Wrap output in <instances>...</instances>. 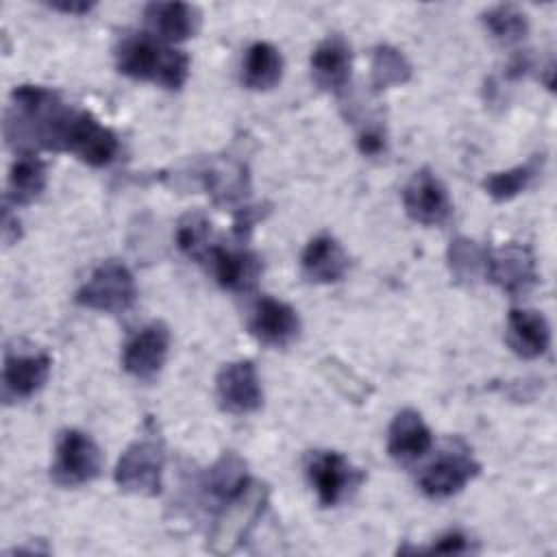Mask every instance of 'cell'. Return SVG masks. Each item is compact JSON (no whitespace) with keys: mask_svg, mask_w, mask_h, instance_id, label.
Listing matches in <instances>:
<instances>
[{"mask_svg":"<svg viewBox=\"0 0 557 557\" xmlns=\"http://www.w3.org/2000/svg\"><path fill=\"white\" fill-rule=\"evenodd\" d=\"M115 65L128 78L154 83L172 91L181 89L189 76V57L146 33L128 35L120 41Z\"/></svg>","mask_w":557,"mask_h":557,"instance_id":"cell-1","label":"cell"},{"mask_svg":"<svg viewBox=\"0 0 557 557\" xmlns=\"http://www.w3.org/2000/svg\"><path fill=\"white\" fill-rule=\"evenodd\" d=\"M57 150H67L83 163L91 168H102L115 159L117 137L89 111L70 109L59 133Z\"/></svg>","mask_w":557,"mask_h":557,"instance_id":"cell-2","label":"cell"},{"mask_svg":"<svg viewBox=\"0 0 557 557\" xmlns=\"http://www.w3.org/2000/svg\"><path fill=\"white\" fill-rule=\"evenodd\" d=\"M137 298V285L133 272L120 261H102L89 278L76 292V302L102 311V313H124L133 307Z\"/></svg>","mask_w":557,"mask_h":557,"instance_id":"cell-3","label":"cell"},{"mask_svg":"<svg viewBox=\"0 0 557 557\" xmlns=\"http://www.w3.org/2000/svg\"><path fill=\"white\" fill-rule=\"evenodd\" d=\"M163 446L152 437L135 440L120 455L113 479L122 492L137 496H157L163 487Z\"/></svg>","mask_w":557,"mask_h":557,"instance_id":"cell-4","label":"cell"},{"mask_svg":"<svg viewBox=\"0 0 557 557\" xmlns=\"http://www.w3.org/2000/svg\"><path fill=\"white\" fill-rule=\"evenodd\" d=\"M102 470V450L96 440L78 429L59 435L50 476L61 487H78L91 483Z\"/></svg>","mask_w":557,"mask_h":557,"instance_id":"cell-5","label":"cell"},{"mask_svg":"<svg viewBox=\"0 0 557 557\" xmlns=\"http://www.w3.org/2000/svg\"><path fill=\"white\" fill-rule=\"evenodd\" d=\"M485 276L509 296H522L537 283L535 257L529 246L505 244L485 252Z\"/></svg>","mask_w":557,"mask_h":557,"instance_id":"cell-6","label":"cell"},{"mask_svg":"<svg viewBox=\"0 0 557 557\" xmlns=\"http://www.w3.org/2000/svg\"><path fill=\"white\" fill-rule=\"evenodd\" d=\"M215 396L222 411L246 416L261 407L263 389L257 368L248 359L224 363L215 376Z\"/></svg>","mask_w":557,"mask_h":557,"instance_id":"cell-7","label":"cell"},{"mask_svg":"<svg viewBox=\"0 0 557 557\" xmlns=\"http://www.w3.org/2000/svg\"><path fill=\"white\" fill-rule=\"evenodd\" d=\"M403 205L407 215L424 226L444 224L453 211L446 185L429 168H420L407 181L403 189Z\"/></svg>","mask_w":557,"mask_h":557,"instance_id":"cell-8","label":"cell"},{"mask_svg":"<svg viewBox=\"0 0 557 557\" xmlns=\"http://www.w3.org/2000/svg\"><path fill=\"white\" fill-rule=\"evenodd\" d=\"M307 479L324 507H335L357 485L359 474L337 450H315L307 461Z\"/></svg>","mask_w":557,"mask_h":557,"instance_id":"cell-9","label":"cell"},{"mask_svg":"<svg viewBox=\"0 0 557 557\" xmlns=\"http://www.w3.org/2000/svg\"><path fill=\"white\" fill-rule=\"evenodd\" d=\"M170 352V329L163 322H150L141 331H137L124 346L122 366L124 370L139 379H154Z\"/></svg>","mask_w":557,"mask_h":557,"instance_id":"cell-10","label":"cell"},{"mask_svg":"<svg viewBox=\"0 0 557 557\" xmlns=\"http://www.w3.org/2000/svg\"><path fill=\"white\" fill-rule=\"evenodd\" d=\"M52 359L46 352L7 350L2 368V394L7 400H24L37 394L50 376Z\"/></svg>","mask_w":557,"mask_h":557,"instance_id":"cell-11","label":"cell"},{"mask_svg":"<svg viewBox=\"0 0 557 557\" xmlns=\"http://www.w3.org/2000/svg\"><path fill=\"white\" fill-rule=\"evenodd\" d=\"M250 333L274 348L289 346L300 335L298 311L272 296H261L250 313Z\"/></svg>","mask_w":557,"mask_h":557,"instance_id":"cell-12","label":"cell"},{"mask_svg":"<svg viewBox=\"0 0 557 557\" xmlns=\"http://www.w3.org/2000/svg\"><path fill=\"white\" fill-rule=\"evenodd\" d=\"M481 466L466 453L453 450L440 455L420 476V490L429 498H450L459 494L476 474Z\"/></svg>","mask_w":557,"mask_h":557,"instance_id":"cell-13","label":"cell"},{"mask_svg":"<svg viewBox=\"0 0 557 557\" xmlns=\"http://www.w3.org/2000/svg\"><path fill=\"white\" fill-rule=\"evenodd\" d=\"M215 281L228 292H250L261 276V259L250 250H231L213 246L205 261Z\"/></svg>","mask_w":557,"mask_h":557,"instance_id":"cell-14","label":"cell"},{"mask_svg":"<svg viewBox=\"0 0 557 557\" xmlns=\"http://www.w3.org/2000/svg\"><path fill=\"white\" fill-rule=\"evenodd\" d=\"M144 17L150 33L165 44L194 37L202 22L200 11L187 2H150L144 9Z\"/></svg>","mask_w":557,"mask_h":557,"instance_id":"cell-15","label":"cell"},{"mask_svg":"<svg viewBox=\"0 0 557 557\" xmlns=\"http://www.w3.org/2000/svg\"><path fill=\"white\" fill-rule=\"evenodd\" d=\"M433 433L416 409H400L387 431V453L400 463H409L429 453Z\"/></svg>","mask_w":557,"mask_h":557,"instance_id":"cell-16","label":"cell"},{"mask_svg":"<svg viewBox=\"0 0 557 557\" xmlns=\"http://www.w3.org/2000/svg\"><path fill=\"white\" fill-rule=\"evenodd\" d=\"M505 335L509 348L520 359H537L550 346L548 320L535 309H511Z\"/></svg>","mask_w":557,"mask_h":557,"instance_id":"cell-17","label":"cell"},{"mask_svg":"<svg viewBox=\"0 0 557 557\" xmlns=\"http://www.w3.org/2000/svg\"><path fill=\"white\" fill-rule=\"evenodd\" d=\"M350 46L344 37L331 35L311 52V76L320 89L339 91L350 78Z\"/></svg>","mask_w":557,"mask_h":557,"instance_id":"cell-18","label":"cell"},{"mask_svg":"<svg viewBox=\"0 0 557 557\" xmlns=\"http://www.w3.org/2000/svg\"><path fill=\"white\" fill-rule=\"evenodd\" d=\"M300 268L311 283H337L348 270V255L335 237L318 235L305 246Z\"/></svg>","mask_w":557,"mask_h":557,"instance_id":"cell-19","label":"cell"},{"mask_svg":"<svg viewBox=\"0 0 557 557\" xmlns=\"http://www.w3.org/2000/svg\"><path fill=\"white\" fill-rule=\"evenodd\" d=\"M202 487L211 500L220 507L242 498L250 487L252 481L246 472V463L235 453H224L202 476Z\"/></svg>","mask_w":557,"mask_h":557,"instance_id":"cell-20","label":"cell"},{"mask_svg":"<svg viewBox=\"0 0 557 557\" xmlns=\"http://www.w3.org/2000/svg\"><path fill=\"white\" fill-rule=\"evenodd\" d=\"M283 54L268 41H255L248 46L242 63V83L252 91H268L283 78Z\"/></svg>","mask_w":557,"mask_h":557,"instance_id":"cell-21","label":"cell"},{"mask_svg":"<svg viewBox=\"0 0 557 557\" xmlns=\"http://www.w3.org/2000/svg\"><path fill=\"white\" fill-rule=\"evenodd\" d=\"M46 183V163L35 152H20L9 172V200L13 205H28L41 196Z\"/></svg>","mask_w":557,"mask_h":557,"instance_id":"cell-22","label":"cell"},{"mask_svg":"<svg viewBox=\"0 0 557 557\" xmlns=\"http://www.w3.org/2000/svg\"><path fill=\"white\" fill-rule=\"evenodd\" d=\"M542 163H544L542 154H535L522 165H516V168H509L503 172H494L483 181V189L496 202H507L533 183V178L542 172Z\"/></svg>","mask_w":557,"mask_h":557,"instance_id":"cell-23","label":"cell"},{"mask_svg":"<svg viewBox=\"0 0 557 557\" xmlns=\"http://www.w3.org/2000/svg\"><path fill=\"white\" fill-rule=\"evenodd\" d=\"M372 87L389 89L396 85H405L411 78V63L407 57L394 46H376L372 52Z\"/></svg>","mask_w":557,"mask_h":557,"instance_id":"cell-24","label":"cell"},{"mask_svg":"<svg viewBox=\"0 0 557 557\" xmlns=\"http://www.w3.org/2000/svg\"><path fill=\"white\" fill-rule=\"evenodd\" d=\"M176 246L185 257L205 263L215 246L211 239V222L202 213L183 215L176 226Z\"/></svg>","mask_w":557,"mask_h":557,"instance_id":"cell-25","label":"cell"},{"mask_svg":"<svg viewBox=\"0 0 557 557\" xmlns=\"http://www.w3.org/2000/svg\"><path fill=\"white\" fill-rule=\"evenodd\" d=\"M483 24L500 44L522 41L529 33V17L516 4H498L483 13Z\"/></svg>","mask_w":557,"mask_h":557,"instance_id":"cell-26","label":"cell"},{"mask_svg":"<svg viewBox=\"0 0 557 557\" xmlns=\"http://www.w3.org/2000/svg\"><path fill=\"white\" fill-rule=\"evenodd\" d=\"M205 185L218 202H233L244 196L246 172L237 163H218L205 172Z\"/></svg>","mask_w":557,"mask_h":557,"instance_id":"cell-27","label":"cell"},{"mask_svg":"<svg viewBox=\"0 0 557 557\" xmlns=\"http://www.w3.org/2000/svg\"><path fill=\"white\" fill-rule=\"evenodd\" d=\"M485 252L476 246V242L468 237H455L448 246V265L457 281H474L481 272H485Z\"/></svg>","mask_w":557,"mask_h":557,"instance_id":"cell-28","label":"cell"},{"mask_svg":"<svg viewBox=\"0 0 557 557\" xmlns=\"http://www.w3.org/2000/svg\"><path fill=\"white\" fill-rule=\"evenodd\" d=\"M385 148V135L379 126H368L361 131L359 135V150L368 157H376L381 154Z\"/></svg>","mask_w":557,"mask_h":557,"instance_id":"cell-29","label":"cell"},{"mask_svg":"<svg viewBox=\"0 0 557 557\" xmlns=\"http://www.w3.org/2000/svg\"><path fill=\"white\" fill-rule=\"evenodd\" d=\"M429 550H433V553H463V550H468V537L459 531H450V533L437 537V542Z\"/></svg>","mask_w":557,"mask_h":557,"instance_id":"cell-30","label":"cell"},{"mask_svg":"<svg viewBox=\"0 0 557 557\" xmlns=\"http://www.w3.org/2000/svg\"><path fill=\"white\" fill-rule=\"evenodd\" d=\"M50 9L54 11H61V13H70V15H83V13H89L96 2H85V0H52L48 2Z\"/></svg>","mask_w":557,"mask_h":557,"instance_id":"cell-31","label":"cell"}]
</instances>
